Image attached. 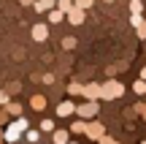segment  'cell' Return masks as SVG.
Segmentation results:
<instances>
[{
    "label": "cell",
    "mask_w": 146,
    "mask_h": 144,
    "mask_svg": "<svg viewBox=\"0 0 146 144\" xmlns=\"http://www.w3.org/2000/svg\"><path fill=\"white\" fill-rule=\"evenodd\" d=\"M122 95H125V84H119L116 79H108L103 84V101H116Z\"/></svg>",
    "instance_id": "6da1fadb"
},
{
    "label": "cell",
    "mask_w": 146,
    "mask_h": 144,
    "mask_svg": "<svg viewBox=\"0 0 146 144\" xmlns=\"http://www.w3.org/2000/svg\"><path fill=\"white\" fill-rule=\"evenodd\" d=\"M98 101H87V103H81V106H76V114L78 117H84V120H89V117H95L98 114Z\"/></svg>",
    "instance_id": "7a4b0ae2"
},
{
    "label": "cell",
    "mask_w": 146,
    "mask_h": 144,
    "mask_svg": "<svg viewBox=\"0 0 146 144\" xmlns=\"http://www.w3.org/2000/svg\"><path fill=\"white\" fill-rule=\"evenodd\" d=\"M84 98H87V101L103 98V84H84Z\"/></svg>",
    "instance_id": "3957f363"
},
{
    "label": "cell",
    "mask_w": 146,
    "mask_h": 144,
    "mask_svg": "<svg viewBox=\"0 0 146 144\" xmlns=\"http://www.w3.org/2000/svg\"><path fill=\"white\" fill-rule=\"evenodd\" d=\"M87 136L89 139H95V141H100L106 136V128H103V123H89V128H87Z\"/></svg>",
    "instance_id": "277c9868"
},
{
    "label": "cell",
    "mask_w": 146,
    "mask_h": 144,
    "mask_svg": "<svg viewBox=\"0 0 146 144\" xmlns=\"http://www.w3.org/2000/svg\"><path fill=\"white\" fill-rule=\"evenodd\" d=\"M5 141H8V144H14V141H19L22 139V131L19 128H16V123H8V128H5Z\"/></svg>",
    "instance_id": "5b68a950"
},
{
    "label": "cell",
    "mask_w": 146,
    "mask_h": 144,
    "mask_svg": "<svg viewBox=\"0 0 146 144\" xmlns=\"http://www.w3.org/2000/svg\"><path fill=\"white\" fill-rule=\"evenodd\" d=\"M33 38H35V41H46L49 38V27L46 25H41V22H38V25H33Z\"/></svg>",
    "instance_id": "8992f818"
},
{
    "label": "cell",
    "mask_w": 146,
    "mask_h": 144,
    "mask_svg": "<svg viewBox=\"0 0 146 144\" xmlns=\"http://www.w3.org/2000/svg\"><path fill=\"white\" fill-rule=\"evenodd\" d=\"M73 112H76V103H73V101H62L57 106V117H70Z\"/></svg>",
    "instance_id": "52a82bcc"
},
{
    "label": "cell",
    "mask_w": 146,
    "mask_h": 144,
    "mask_svg": "<svg viewBox=\"0 0 146 144\" xmlns=\"http://www.w3.org/2000/svg\"><path fill=\"white\" fill-rule=\"evenodd\" d=\"M68 22H70V25H81V22H84V8L73 5V8L68 11Z\"/></svg>",
    "instance_id": "ba28073f"
},
{
    "label": "cell",
    "mask_w": 146,
    "mask_h": 144,
    "mask_svg": "<svg viewBox=\"0 0 146 144\" xmlns=\"http://www.w3.org/2000/svg\"><path fill=\"white\" fill-rule=\"evenodd\" d=\"M52 8H57V0H35V11L38 14H49Z\"/></svg>",
    "instance_id": "9c48e42d"
},
{
    "label": "cell",
    "mask_w": 146,
    "mask_h": 144,
    "mask_svg": "<svg viewBox=\"0 0 146 144\" xmlns=\"http://www.w3.org/2000/svg\"><path fill=\"white\" fill-rule=\"evenodd\" d=\"M68 139H70V133H68V131H62V128L52 133V141L54 144H68Z\"/></svg>",
    "instance_id": "30bf717a"
},
{
    "label": "cell",
    "mask_w": 146,
    "mask_h": 144,
    "mask_svg": "<svg viewBox=\"0 0 146 144\" xmlns=\"http://www.w3.org/2000/svg\"><path fill=\"white\" fill-rule=\"evenodd\" d=\"M62 19H65V11L62 8H52V11H49V22H52V25H60Z\"/></svg>",
    "instance_id": "8fae6325"
},
{
    "label": "cell",
    "mask_w": 146,
    "mask_h": 144,
    "mask_svg": "<svg viewBox=\"0 0 146 144\" xmlns=\"http://www.w3.org/2000/svg\"><path fill=\"white\" fill-rule=\"evenodd\" d=\"M30 106L35 109V112H43V109H46V98H43V95H33L30 98Z\"/></svg>",
    "instance_id": "7c38bea8"
},
{
    "label": "cell",
    "mask_w": 146,
    "mask_h": 144,
    "mask_svg": "<svg viewBox=\"0 0 146 144\" xmlns=\"http://www.w3.org/2000/svg\"><path fill=\"white\" fill-rule=\"evenodd\" d=\"M87 128H89V123H84V117H81L78 123L70 125V133H87Z\"/></svg>",
    "instance_id": "4fadbf2b"
},
{
    "label": "cell",
    "mask_w": 146,
    "mask_h": 144,
    "mask_svg": "<svg viewBox=\"0 0 146 144\" xmlns=\"http://www.w3.org/2000/svg\"><path fill=\"white\" fill-rule=\"evenodd\" d=\"M5 109H8V114H14V117H22V106H19V103L8 101V103H5Z\"/></svg>",
    "instance_id": "5bb4252c"
},
{
    "label": "cell",
    "mask_w": 146,
    "mask_h": 144,
    "mask_svg": "<svg viewBox=\"0 0 146 144\" xmlns=\"http://www.w3.org/2000/svg\"><path fill=\"white\" fill-rule=\"evenodd\" d=\"M25 139L30 141V144H35L38 139H41V131H33V128H30V131H25Z\"/></svg>",
    "instance_id": "9a60e30c"
},
{
    "label": "cell",
    "mask_w": 146,
    "mask_h": 144,
    "mask_svg": "<svg viewBox=\"0 0 146 144\" xmlns=\"http://www.w3.org/2000/svg\"><path fill=\"white\" fill-rule=\"evenodd\" d=\"M68 92H70V95H84V84L73 82V84H68Z\"/></svg>",
    "instance_id": "2e32d148"
},
{
    "label": "cell",
    "mask_w": 146,
    "mask_h": 144,
    "mask_svg": "<svg viewBox=\"0 0 146 144\" xmlns=\"http://www.w3.org/2000/svg\"><path fill=\"white\" fill-rule=\"evenodd\" d=\"M73 5H76V0H57V8H62L65 14H68V11L73 8Z\"/></svg>",
    "instance_id": "e0dca14e"
},
{
    "label": "cell",
    "mask_w": 146,
    "mask_h": 144,
    "mask_svg": "<svg viewBox=\"0 0 146 144\" xmlns=\"http://www.w3.org/2000/svg\"><path fill=\"white\" fill-rule=\"evenodd\" d=\"M14 123H16V128H19V131H22V133H25V131H30V123H27V120H25V117H16V120H14Z\"/></svg>",
    "instance_id": "ac0fdd59"
},
{
    "label": "cell",
    "mask_w": 146,
    "mask_h": 144,
    "mask_svg": "<svg viewBox=\"0 0 146 144\" xmlns=\"http://www.w3.org/2000/svg\"><path fill=\"white\" fill-rule=\"evenodd\" d=\"M41 131H46V133H54L57 128H54V123H52V120H43V123H41Z\"/></svg>",
    "instance_id": "d6986e66"
},
{
    "label": "cell",
    "mask_w": 146,
    "mask_h": 144,
    "mask_svg": "<svg viewBox=\"0 0 146 144\" xmlns=\"http://www.w3.org/2000/svg\"><path fill=\"white\" fill-rule=\"evenodd\" d=\"M133 90H135L138 95H143V92H146V79H141V82H135V84H133Z\"/></svg>",
    "instance_id": "ffe728a7"
},
{
    "label": "cell",
    "mask_w": 146,
    "mask_h": 144,
    "mask_svg": "<svg viewBox=\"0 0 146 144\" xmlns=\"http://www.w3.org/2000/svg\"><path fill=\"white\" fill-rule=\"evenodd\" d=\"M130 11H133V14H141V11H143V3H141V0H133V3H130Z\"/></svg>",
    "instance_id": "44dd1931"
},
{
    "label": "cell",
    "mask_w": 146,
    "mask_h": 144,
    "mask_svg": "<svg viewBox=\"0 0 146 144\" xmlns=\"http://www.w3.org/2000/svg\"><path fill=\"white\" fill-rule=\"evenodd\" d=\"M130 22H133V27H141V25H143V16H141V14H133Z\"/></svg>",
    "instance_id": "7402d4cb"
},
{
    "label": "cell",
    "mask_w": 146,
    "mask_h": 144,
    "mask_svg": "<svg viewBox=\"0 0 146 144\" xmlns=\"http://www.w3.org/2000/svg\"><path fill=\"white\" fill-rule=\"evenodd\" d=\"M62 46H65V49H73V46H76V38H73V35L62 38Z\"/></svg>",
    "instance_id": "603a6c76"
},
{
    "label": "cell",
    "mask_w": 146,
    "mask_h": 144,
    "mask_svg": "<svg viewBox=\"0 0 146 144\" xmlns=\"http://www.w3.org/2000/svg\"><path fill=\"white\" fill-rule=\"evenodd\" d=\"M8 103V90H0V106H5Z\"/></svg>",
    "instance_id": "cb8c5ba5"
},
{
    "label": "cell",
    "mask_w": 146,
    "mask_h": 144,
    "mask_svg": "<svg viewBox=\"0 0 146 144\" xmlns=\"http://www.w3.org/2000/svg\"><path fill=\"white\" fill-rule=\"evenodd\" d=\"M76 5H78V8H89V5H92V0H76Z\"/></svg>",
    "instance_id": "d4e9b609"
},
{
    "label": "cell",
    "mask_w": 146,
    "mask_h": 144,
    "mask_svg": "<svg viewBox=\"0 0 146 144\" xmlns=\"http://www.w3.org/2000/svg\"><path fill=\"white\" fill-rule=\"evenodd\" d=\"M41 82H43V84H52L54 76H52V74H43V76H41Z\"/></svg>",
    "instance_id": "484cf974"
},
{
    "label": "cell",
    "mask_w": 146,
    "mask_h": 144,
    "mask_svg": "<svg viewBox=\"0 0 146 144\" xmlns=\"http://www.w3.org/2000/svg\"><path fill=\"white\" fill-rule=\"evenodd\" d=\"M138 114H141V117L146 120V103H138Z\"/></svg>",
    "instance_id": "4316f807"
},
{
    "label": "cell",
    "mask_w": 146,
    "mask_h": 144,
    "mask_svg": "<svg viewBox=\"0 0 146 144\" xmlns=\"http://www.w3.org/2000/svg\"><path fill=\"white\" fill-rule=\"evenodd\" d=\"M138 35H141V38H146V19H143V25L138 27Z\"/></svg>",
    "instance_id": "83f0119b"
},
{
    "label": "cell",
    "mask_w": 146,
    "mask_h": 144,
    "mask_svg": "<svg viewBox=\"0 0 146 144\" xmlns=\"http://www.w3.org/2000/svg\"><path fill=\"white\" fill-rule=\"evenodd\" d=\"M5 120H8V109H3V112H0V125H3Z\"/></svg>",
    "instance_id": "f1b7e54d"
},
{
    "label": "cell",
    "mask_w": 146,
    "mask_h": 144,
    "mask_svg": "<svg viewBox=\"0 0 146 144\" xmlns=\"http://www.w3.org/2000/svg\"><path fill=\"white\" fill-rule=\"evenodd\" d=\"M100 144H116V141L111 139V136H103V139H100Z\"/></svg>",
    "instance_id": "f546056e"
},
{
    "label": "cell",
    "mask_w": 146,
    "mask_h": 144,
    "mask_svg": "<svg viewBox=\"0 0 146 144\" xmlns=\"http://www.w3.org/2000/svg\"><path fill=\"white\" fill-rule=\"evenodd\" d=\"M22 5H35V0H19Z\"/></svg>",
    "instance_id": "4dcf8cb0"
},
{
    "label": "cell",
    "mask_w": 146,
    "mask_h": 144,
    "mask_svg": "<svg viewBox=\"0 0 146 144\" xmlns=\"http://www.w3.org/2000/svg\"><path fill=\"white\" fill-rule=\"evenodd\" d=\"M141 79H146V65H143V71H141Z\"/></svg>",
    "instance_id": "1f68e13d"
},
{
    "label": "cell",
    "mask_w": 146,
    "mask_h": 144,
    "mask_svg": "<svg viewBox=\"0 0 146 144\" xmlns=\"http://www.w3.org/2000/svg\"><path fill=\"white\" fill-rule=\"evenodd\" d=\"M3 141H5V136H0V144H3Z\"/></svg>",
    "instance_id": "d6a6232c"
},
{
    "label": "cell",
    "mask_w": 146,
    "mask_h": 144,
    "mask_svg": "<svg viewBox=\"0 0 146 144\" xmlns=\"http://www.w3.org/2000/svg\"><path fill=\"white\" fill-rule=\"evenodd\" d=\"M106 3H114V0H106Z\"/></svg>",
    "instance_id": "836d02e7"
},
{
    "label": "cell",
    "mask_w": 146,
    "mask_h": 144,
    "mask_svg": "<svg viewBox=\"0 0 146 144\" xmlns=\"http://www.w3.org/2000/svg\"><path fill=\"white\" fill-rule=\"evenodd\" d=\"M68 144H76V141H68Z\"/></svg>",
    "instance_id": "e575fe53"
},
{
    "label": "cell",
    "mask_w": 146,
    "mask_h": 144,
    "mask_svg": "<svg viewBox=\"0 0 146 144\" xmlns=\"http://www.w3.org/2000/svg\"><path fill=\"white\" fill-rule=\"evenodd\" d=\"M141 144H146V141H141Z\"/></svg>",
    "instance_id": "d590c367"
}]
</instances>
